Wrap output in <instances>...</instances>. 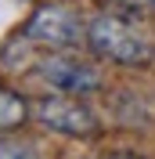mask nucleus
I'll use <instances>...</instances> for the list:
<instances>
[{
  "label": "nucleus",
  "mask_w": 155,
  "mask_h": 159,
  "mask_svg": "<svg viewBox=\"0 0 155 159\" xmlns=\"http://www.w3.org/2000/svg\"><path fill=\"white\" fill-rule=\"evenodd\" d=\"M36 119L58 134H90L94 130V112L72 98H43L36 105Z\"/></svg>",
  "instance_id": "nucleus-4"
},
{
  "label": "nucleus",
  "mask_w": 155,
  "mask_h": 159,
  "mask_svg": "<svg viewBox=\"0 0 155 159\" xmlns=\"http://www.w3.org/2000/svg\"><path fill=\"white\" fill-rule=\"evenodd\" d=\"M112 4H123V7H137L141 0H112Z\"/></svg>",
  "instance_id": "nucleus-7"
},
{
  "label": "nucleus",
  "mask_w": 155,
  "mask_h": 159,
  "mask_svg": "<svg viewBox=\"0 0 155 159\" xmlns=\"http://www.w3.org/2000/svg\"><path fill=\"white\" fill-rule=\"evenodd\" d=\"M25 40L43 47H72L79 43V22L65 7H40L25 25Z\"/></svg>",
  "instance_id": "nucleus-3"
},
{
  "label": "nucleus",
  "mask_w": 155,
  "mask_h": 159,
  "mask_svg": "<svg viewBox=\"0 0 155 159\" xmlns=\"http://www.w3.org/2000/svg\"><path fill=\"white\" fill-rule=\"evenodd\" d=\"M40 76L47 80L51 90H58V94H87V90L101 87V72L90 61L65 58V54H54V58L40 61Z\"/></svg>",
  "instance_id": "nucleus-2"
},
{
  "label": "nucleus",
  "mask_w": 155,
  "mask_h": 159,
  "mask_svg": "<svg viewBox=\"0 0 155 159\" xmlns=\"http://www.w3.org/2000/svg\"><path fill=\"white\" fill-rule=\"evenodd\" d=\"M148 4H152V7H155V0H148Z\"/></svg>",
  "instance_id": "nucleus-8"
},
{
  "label": "nucleus",
  "mask_w": 155,
  "mask_h": 159,
  "mask_svg": "<svg viewBox=\"0 0 155 159\" xmlns=\"http://www.w3.org/2000/svg\"><path fill=\"white\" fill-rule=\"evenodd\" d=\"M87 43L97 58L119 61V65H141V61L152 58V47H148L144 33L134 29L130 22L116 18V15H101V18L90 22Z\"/></svg>",
  "instance_id": "nucleus-1"
},
{
  "label": "nucleus",
  "mask_w": 155,
  "mask_h": 159,
  "mask_svg": "<svg viewBox=\"0 0 155 159\" xmlns=\"http://www.w3.org/2000/svg\"><path fill=\"white\" fill-rule=\"evenodd\" d=\"M0 159H36V148H33L29 141L4 138V141H0Z\"/></svg>",
  "instance_id": "nucleus-6"
},
{
  "label": "nucleus",
  "mask_w": 155,
  "mask_h": 159,
  "mask_svg": "<svg viewBox=\"0 0 155 159\" xmlns=\"http://www.w3.org/2000/svg\"><path fill=\"white\" fill-rule=\"evenodd\" d=\"M22 119H25V101H22L15 90H4V87H0V134L22 127Z\"/></svg>",
  "instance_id": "nucleus-5"
}]
</instances>
